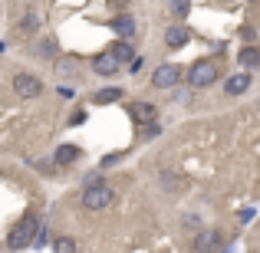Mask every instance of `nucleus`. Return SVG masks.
Here are the masks:
<instances>
[{
    "instance_id": "7ed1b4c3",
    "label": "nucleus",
    "mask_w": 260,
    "mask_h": 253,
    "mask_svg": "<svg viewBox=\"0 0 260 253\" xmlns=\"http://www.w3.org/2000/svg\"><path fill=\"white\" fill-rule=\"evenodd\" d=\"M217 79V66L211 63V59H201V63H194L188 69V83L194 86V89H204V86H211Z\"/></svg>"
},
{
    "instance_id": "f8f14e48",
    "label": "nucleus",
    "mask_w": 260,
    "mask_h": 253,
    "mask_svg": "<svg viewBox=\"0 0 260 253\" xmlns=\"http://www.w3.org/2000/svg\"><path fill=\"white\" fill-rule=\"evenodd\" d=\"M112 30L119 33L122 40H132V37H135V20L128 17V13H122V17H115V20H112Z\"/></svg>"
},
{
    "instance_id": "dca6fc26",
    "label": "nucleus",
    "mask_w": 260,
    "mask_h": 253,
    "mask_svg": "<svg viewBox=\"0 0 260 253\" xmlns=\"http://www.w3.org/2000/svg\"><path fill=\"white\" fill-rule=\"evenodd\" d=\"M53 253H76V240H73V237H59V240L53 243Z\"/></svg>"
},
{
    "instance_id": "20e7f679",
    "label": "nucleus",
    "mask_w": 260,
    "mask_h": 253,
    "mask_svg": "<svg viewBox=\"0 0 260 253\" xmlns=\"http://www.w3.org/2000/svg\"><path fill=\"white\" fill-rule=\"evenodd\" d=\"M13 92H17L20 99H37V95L43 92V83H40L33 73H17V76H13Z\"/></svg>"
},
{
    "instance_id": "2eb2a0df",
    "label": "nucleus",
    "mask_w": 260,
    "mask_h": 253,
    "mask_svg": "<svg viewBox=\"0 0 260 253\" xmlns=\"http://www.w3.org/2000/svg\"><path fill=\"white\" fill-rule=\"evenodd\" d=\"M109 53H112L119 63H132V40H119V43H115Z\"/></svg>"
},
{
    "instance_id": "6ab92c4d",
    "label": "nucleus",
    "mask_w": 260,
    "mask_h": 253,
    "mask_svg": "<svg viewBox=\"0 0 260 253\" xmlns=\"http://www.w3.org/2000/svg\"><path fill=\"white\" fill-rule=\"evenodd\" d=\"M20 26H23V30H37V26H40V17H37V13H30V17H23V23H20Z\"/></svg>"
},
{
    "instance_id": "f03ea898",
    "label": "nucleus",
    "mask_w": 260,
    "mask_h": 253,
    "mask_svg": "<svg viewBox=\"0 0 260 253\" xmlns=\"http://www.w3.org/2000/svg\"><path fill=\"white\" fill-rule=\"evenodd\" d=\"M112 201H115V191L109 188L106 181L86 184V191H83V207H86V210H106Z\"/></svg>"
},
{
    "instance_id": "39448f33",
    "label": "nucleus",
    "mask_w": 260,
    "mask_h": 253,
    "mask_svg": "<svg viewBox=\"0 0 260 253\" xmlns=\"http://www.w3.org/2000/svg\"><path fill=\"white\" fill-rule=\"evenodd\" d=\"M178 79H181V66L178 63H161L158 69L152 73L155 89H172V86H178Z\"/></svg>"
},
{
    "instance_id": "a211bd4d",
    "label": "nucleus",
    "mask_w": 260,
    "mask_h": 253,
    "mask_svg": "<svg viewBox=\"0 0 260 253\" xmlns=\"http://www.w3.org/2000/svg\"><path fill=\"white\" fill-rule=\"evenodd\" d=\"M56 50H59V43H56V40H46V43L40 46V53H43V56H56Z\"/></svg>"
},
{
    "instance_id": "423d86ee",
    "label": "nucleus",
    "mask_w": 260,
    "mask_h": 253,
    "mask_svg": "<svg viewBox=\"0 0 260 253\" xmlns=\"http://www.w3.org/2000/svg\"><path fill=\"white\" fill-rule=\"evenodd\" d=\"M221 234L217 230H201V234L194 237V253H217L221 250Z\"/></svg>"
},
{
    "instance_id": "aec40b11",
    "label": "nucleus",
    "mask_w": 260,
    "mask_h": 253,
    "mask_svg": "<svg viewBox=\"0 0 260 253\" xmlns=\"http://www.w3.org/2000/svg\"><path fill=\"white\" fill-rule=\"evenodd\" d=\"M86 122V109H76V112L70 115V125H83Z\"/></svg>"
},
{
    "instance_id": "f257e3e1",
    "label": "nucleus",
    "mask_w": 260,
    "mask_h": 253,
    "mask_svg": "<svg viewBox=\"0 0 260 253\" xmlns=\"http://www.w3.org/2000/svg\"><path fill=\"white\" fill-rule=\"evenodd\" d=\"M37 237H40V221L33 214H26L23 221L17 224V227L10 230V237H7V247L10 250H26L30 243H37Z\"/></svg>"
},
{
    "instance_id": "0eeeda50",
    "label": "nucleus",
    "mask_w": 260,
    "mask_h": 253,
    "mask_svg": "<svg viewBox=\"0 0 260 253\" xmlns=\"http://www.w3.org/2000/svg\"><path fill=\"white\" fill-rule=\"evenodd\" d=\"M128 119H135L139 125H152L155 122V105H148V102H132V105H128Z\"/></svg>"
},
{
    "instance_id": "1a4fd4ad",
    "label": "nucleus",
    "mask_w": 260,
    "mask_h": 253,
    "mask_svg": "<svg viewBox=\"0 0 260 253\" xmlns=\"http://www.w3.org/2000/svg\"><path fill=\"white\" fill-rule=\"evenodd\" d=\"M247 89H250V76H247V73H234V76L224 83V92H228V95H244Z\"/></svg>"
},
{
    "instance_id": "6e6552de",
    "label": "nucleus",
    "mask_w": 260,
    "mask_h": 253,
    "mask_svg": "<svg viewBox=\"0 0 260 253\" xmlns=\"http://www.w3.org/2000/svg\"><path fill=\"white\" fill-rule=\"evenodd\" d=\"M119 59L112 56V53H102V56H95L92 59V69L99 73V76H115V73H119Z\"/></svg>"
},
{
    "instance_id": "4468645a",
    "label": "nucleus",
    "mask_w": 260,
    "mask_h": 253,
    "mask_svg": "<svg viewBox=\"0 0 260 253\" xmlns=\"http://www.w3.org/2000/svg\"><path fill=\"white\" fill-rule=\"evenodd\" d=\"M237 63L247 66V69H254V66H260V50H254V46H244V50L237 53Z\"/></svg>"
},
{
    "instance_id": "9d476101",
    "label": "nucleus",
    "mask_w": 260,
    "mask_h": 253,
    "mask_svg": "<svg viewBox=\"0 0 260 253\" xmlns=\"http://www.w3.org/2000/svg\"><path fill=\"white\" fill-rule=\"evenodd\" d=\"M188 40H191V33L184 30V26H168V30H165V43H168V50H181Z\"/></svg>"
},
{
    "instance_id": "9b49d317",
    "label": "nucleus",
    "mask_w": 260,
    "mask_h": 253,
    "mask_svg": "<svg viewBox=\"0 0 260 253\" xmlns=\"http://www.w3.org/2000/svg\"><path fill=\"white\" fill-rule=\"evenodd\" d=\"M76 158H79V145H70V141L53 152V161H56V165H73Z\"/></svg>"
},
{
    "instance_id": "f3484780",
    "label": "nucleus",
    "mask_w": 260,
    "mask_h": 253,
    "mask_svg": "<svg viewBox=\"0 0 260 253\" xmlns=\"http://www.w3.org/2000/svg\"><path fill=\"white\" fill-rule=\"evenodd\" d=\"M188 7H191V0H172V13H175V17H184Z\"/></svg>"
},
{
    "instance_id": "ddd939ff",
    "label": "nucleus",
    "mask_w": 260,
    "mask_h": 253,
    "mask_svg": "<svg viewBox=\"0 0 260 253\" xmlns=\"http://www.w3.org/2000/svg\"><path fill=\"white\" fill-rule=\"evenodd\" d=\"M119 99H122V89H115V86L99 89V92L92 95V102H95V105H112V102H119Z\"/></svg>"
}]
</instances>
